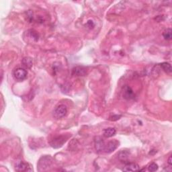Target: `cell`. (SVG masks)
Here are the masks:
<instances>
[{"label": "cell", "mask_w": 172, "mask_h": 172, "mask_svg": "<svg viewBox=\"0 0 172 172\" xmlns=\"http://www.w3.org/2000/svg\"><path fill=\"white\" fill-rule=\"evenodd\" d=\"M106 144L104 143V141L102 138L100 137H96L95 139V147H96V149L97 151H102L104 150V147H105Z\"/></svg>", "instance_id": "7"}, {"label": "cell", "mask_w": 172, "mask_h": 172, "mask_svg": "<svg viewBox=\"0 0 172 172\" xmlns=\"http://www.w3.org/2000/svg\"><path fill=\"white\" fill-rule=\"evenodd\" d=\"M15 170L18 171H29L28 170V164L22 160H18L15 163Z\"/></svg>", "instance_id": "6"}, {"label": "cell", "mask_w": 172, "mask_h": 172, "mask_svg": "<svg viewBox=\"0 0 172 172\" xmlns=\"http://www.w3.org/2000/svg\"><path fill=\"white\" fill-rule=\"evenodd\" d=\"M27 71L25 69L22 68V67H18L13 71L14 78L15 79L20 81L24 80L27 78Z\"/></svg>", "instance_id": "1"}, {"label": "cell", "mask_w": 172, "mask_h": 172, "mask_svg": "<svg viewBox=\"0 0 172 172\" xmlns=\"http://www.w3.org/2000/svg\"><path fill=\"white\" fill-rule=\"evenodd\" d=\"M52 164L51 157H42L40 159L38 164V168L39 171H43L47 169Z\"/></svg>", "instance_id": "3"}, {"label": "cell", "mask_w": 172, "mask_h": 172, "mask_svg": "<svg viewBox=\"0 0 172 172\" xmlns=\"http://www.w3.org/2000/svg\"><path fill=\"white\" fill-rule=\"evenodd\" d=\"M161 68L164 71L165 73H168V74H170L172 72V69H171V65L170 63H169L167 62H164L160 64Z\"/></svg>", "instance_id": "13"}, {"label": "cell", "mask_w": 172, "mask_h": 172, "mask_svg": "<svg viewBox=\"0 0 172 172\" xmlns=\"http://www.w3.org/2000/svg\"><path fill=\"white\" fill-rule=\"evenodd\" d=\"M139 165L134 163H129V164H126L122 170L124 171H139Z\"/></svg>", "instance_id": "10"}, {"label": "cell", "mask_w": 172, "mask_h": 172, "mask_svg": "<svg viewBox=\"0 0 172 172\" xmlns=\"http://www.w3.org/2000/svg\"><path fill=\"white\" fill-rule=\"evenodd\" d=\"M116 131L114 128H108L103 131V136L106 138H110L114 136Z\"/></svg>", "instance_id": "11"}, {"label": "cell", "mask_w": 172, "mask_h": 172, "mask_svg": "<svg viewBox=\"0 0 172 172\" xmlns=\"http://www.w3.org/2000/svg\"><path fill=\"white\" fill-rule=\"evenodd\" d=\"M129 155H130V152L127 151L125 150H122L118 153V158L121 161H126L128 158Z\"/></svg>", "instance_id": "14"}, {"label": "cell", "mask_w": 172, "mask_h": 172, "mask_svg": "<svg viewBox=\"0 0 172 172\" xmlns=\"http://www.w3.org/2000/svg\"><path fill=\"white\" fill-rule=\"evenodd\" d=\"M28 32L30 38H31L35 41H38V34L36 33V31H35V30H28Z\"/></svg>", "instance_id": "16"}, {"label": "cell", "mask_w": 172, "mask_h": 172, "mask_svg": "<svg viewBox=\"0 0 172 172\" xmlns=\"http://www.w3.org/2000/svg\"><path fill=\"white\" fill-rule=\"evenodd\" d=\"M95 24L94 22L92 20H88V22H87V26H88L90 28H93L94 27Z\"/></svg>", "instance_id": "18"}, {"label": "cell", "mask_w": 172, "mask_h": 172, "mask_svg": "<svg viewBox=\"0 0 172 172\" xmlns=\"http://www.w3.org/2000/svg\"><path fill=\"white\" fill-rule=\"evenodd\" d=\"M163 36L164 38L167 40V41H170L172 38V31L171 28H167V30H165V31L163 33Z\"/></svg>", "instance_id": "15"}, {"label": "cell", "mask_w": 172, "mask_h": 172, "mask_svg": "<svg viewBox=\"0 0 172 172\" xmlns=\"http://www.w3.org/2000/svg\"><path fill=\"white\" fill-rule=\"evenodd\" d=\"M118 142L116 140H112L109 141L108 143L105 145V147H104V151L107 153H110L113 152L114 150H115L118 146Z\"/></svg>", "instance_id": "5"}, {"label": "cell", "mask_w": 172, "mask_h": 172, "mask_svg": "<svg viewBox=\"0 0 172 172\" xmlns=\"http://www.w3.org/2000/svg\"><path fill=\"white\" fill-rule=\"evenodd\" d=\"M87 73V70L84 67H76L73 69L72 75L75 76H84Z\"/></svg>", "instance_id": "8"}, {"label": "cell", "mask_w": 172, "mask_h": 172, "mask_svg": "<svg viewBox=\"0 0 172 172\" xmlns=\"http://www.w3.org/2000/svg\"><path fill=\"white\" fill-rule=\"evenodd\" d=\"M121 117V115H120V116L114 115V116H112V117H110V120H111V121H117V120H119Z\"/></svg>", "instance_id": "19"}, {"label": "cell", "mask_w": 172, "mask_h": 172, "mask_svg": "<svg viewBox=\"0 0 172 172\" xmlns=\"http://www.w3.org/2000/svg\"><path fill=\"white\" fill-rule=\"evenodd\" d=\"M134 96V92L133 90L128 85H126L124 88L123 90V97L127 100H131L133 99Z\"/></svg>", "instance_id": "9"}, {"label": "cell", "mask_w": 172, "mask_h": 172, "mask_svg": "<svg viewBox=\"0 0 172 172\" xmlns=\"http://www.w3.org/2000/svg\"><path fill=\"white\" fill-rule=\"evenodd\" d=\"M167 163H168V164L170 165V166H171V165H172V158H171V156H170V157H169Z\"/></svg>", "instance_id": "20"}, {"label": "cell", "mask_w": 172, "mask_h": 172, "mask_svg": "<svg viewBox=\"0 0 172 172\" xmlns=\"http://www.w3.org/2000/svg\"><path fill=\"white\" fill-rule=\"evenodd\" d=\"M159 166L158 165L155 164V163H152V164H150L149 167H148V170L150 172H153V171H156L157 170H158Z\"/></svg>", "instance_id": "17"}, {"label": "cell", "mask_w": 172, "mask_h": 172, "mask_svg": "<svg viewBox=\"0 0 172 172\" xmlns=\"http://www.w3.org/2000/svg\"><path fill=\"white\" fill-rule=\"evenodd\" d=\"M66 142V138L64 136H59L57 137L52 140L51 145L53 147V148H59V147H62L63 144Z\"/></svg>", "instance_id": "4"}, {"label": "cell", "mask_w": 172, "mask_h": 172, "mask_svg": "<svg viewBox=\"0 0 172 172\" xmlns=\"http://www.w3.org/2000/svg\"><path fill=\"white\" fill-rule=\"evenodd\" d=\"M22 63L23 66L27 69H30L32 67V60L30 57L24 58L22 61Z\"/></svg>", "instance_id": "12"}, {"label": "cell", "mask_w": 172, "mask_h": 172, "mask_svg": "<svg viewBox=\"0 0 172 172\" xmlns=\"http://www.w3.org/2000/svg\"><path fill=\"white\" fill-rule=\"evenodd\" d=\"M67 114V108L64 104H60L55 108L54 110V116L57 118H62Z\"/></svg>", "instance_id": "2"}]
</instances>
